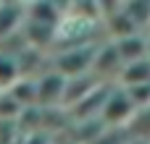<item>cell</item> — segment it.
I'll use <instances>...</instances> for the list:
<instances>
[{"label": "cell", "instance_id": "cell-1", "mask_svg": "<svg viewBox=\"0 0 150 144\" xmlns=\"http://www.w3.org/2000/svg\"><path fill=\"white\" fill-rule=\"evenodd\" d=\"M134 105L129 102V97H127V92L124 89H116V92H111L108 97H105V102H103V108H100V115H103V123H108V126H121V123H129L132 118H134Z\"/></svg>", "mask_w": 150, "mask_h": 144}, {"label": "cell", "instance_id": "cell-2", "mask_svg": "<svg viewBox=\"0 0 150 144\" xmlns=\"http://www.w3.org/2000/svg\"><path fill=\"white\" fill-rule=\"evenodd\" d=\"M34 94H37V105H58V102H63L66 79L53 71V73L34 81Z\"/></svg>", "mask_w": 150, "mask_h": 144}, {"label": "cell", "instance_id": "cell-3", "mask_svg": "<svg viewBox=\"0 0 150 144\" xmlns=\"http://www.w3.org/2000/svg\"><path fill=\"white\" fill-rule=\"evenodd\" d=\"M113 47H116L119 58L124 60V66L150 55V50H148V34H129V37H119V39H113Z\"/></svg>", "mask_w": 150, "mask_h": 144}, {"label": "cell", "instance_id": "cell-4", "mask_svg": "<svg viewBox=\"0 0 150 144\" xmlns=\"http://www.w3.org/2000/svg\"><path fill=\"white\" fill-rule=\"evenodd\" d=\"M24 24V3H0V39L16 34Z\"/></svg>", "mask_w": 150, "mask_h": 144}, {"label": "cell", "instance_id": "cell-5", "mask_svg": "<svg viewBox=\"0 0 150 144\" xmlns=\"http://www.w3.org/2000/svg\"><path fill=\"white\" fill-rule=\"evenodd\" d=\"M121 87H140V84H150V55L148 58H140L134 63H127L121 68V76H119Z\"/></svg>", "mask_w": 150, "mask_h": 144}, {"label": "cell", "instance_id": "cell-6", "mask_svg": "<svg viewBox=\"0 0 150 144\" xmlns=\"http://www.w3.org/2000/svg\"><path fill=\"white\" fill-rule=\"evenodd\" d=\"M121 10H124V16L129 18V24H132L140 34H145L142 29H150V3L148 0H129V3H121Z\"/></svg>", "mask_w": 150, "mask_h": 144}, {"label": "cell", "instance_id": "cell-7", "mask_svg": "<svg viewBox=\"0 0 150 144\" xmlns=\"http://www.w3.org/2000/svg\"><path fill=\"white\" fill-rule=\"evenodd\" d=\"M21 79V68H18V58L13 52L0 50V92L11 89L16 81Z\"/></svg>", "mask_w": 150, "mask_h": 144}, {"label": "cell", "instance_id": "cell-8", "mask_svg": "<svg viewBox=\"0 0 150 144\" xmlns=\"http://www.w3.org/2000/svg\"><path fill=\"white\" fill-rule=\"evenodd\" d=\"M18 113H21V105L8 92H0V121H13Z\"/></svg>", "mask_w": 150, "mask_h": 144}, {"label": "cell", "instance_id": "cell-9", "mask_svg": "<svg viewBox=\"0 0 150 144\" xmlns=\"http://www.w3.org/2000/svg\"><path fill=\"white\" fill-rule=\"evenodd\" d=\"M148 50H150V34H148Z\"/></svg>", "mask_w": 150, "mask_h": 144}]
</instances>
